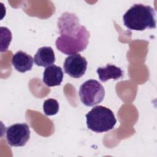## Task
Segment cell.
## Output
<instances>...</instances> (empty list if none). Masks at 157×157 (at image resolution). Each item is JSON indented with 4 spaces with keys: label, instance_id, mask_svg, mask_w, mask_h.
<instances>
[{
    "label": "cell",
    "instance_id": "1",
    "mask_svg": "<svg viewBox=\"0 0 157 157\" xmlns=\"http://www.w3.org/2000/svg\"><path fill=\"white\" fill-rule=\"evenodd\" d=\"M126 27L131 30L144 31L156 28L155 12L150 6L136 4L131 7L123 17Z\"/></svg>",
    "mask_w": 157,
    "mask_h": 157
},
{
    "label": "cell",
    "instance_id": "2",
    "mask_svg": "<svg viewBox=\"0 0 157 157\" xmlns=\"http://www.w3.org/2000/svg\"><path fill=\"white\" fill-rule=\"evenodd\" d=\"M85 117L87 128L98 133L112 129L117 123L113 112L102 105L94 107L86 114Z\"/></svg>",
    "mask_w": 157,
    "mask_h": 157
},
{
    "label": "cell",
    "instance_id": "3",
    "mask_svg": "<svg viewBox=\"0 0 157 157\" xmlns=\"http://www.w3.org/2000/svg\"><path fill=\"white\" fill-rule=\"evenodd\" d=\"M90 33L82 26L79 33L74 36H60L55 42L57 49L65 55H73L85 50L88 44Z\"/></svg>",
    "mask_w": 157,
    "mask_h": 157
},
{
    "label": "cell",
    "instance_id": "4",
    "mask_svg": "<svg viewBox=\"0 0 157 157\" xmlns=\"http://www.w3.org/2000/svg\"><path fill=\"white\" fill-rule=\"evenodd\" d=\"M78 94L85 105L91 107L102 101L105 96V90L98 81L91 79L81 85Z\"/></svg>",
    "mask_w": 157,
    "mask_h": 157
},
{
    "label": "cell",
    "instance_id": "5",
    "mask_svg": "<svg viewBox=\"0 0 157 157\" xmlns=\"http://www.w3.org/2000/svg\"><path fill=\"white\" fill-rule=\"evenodd\" d=\"M30 130L26 123H16L6 129V140L12 147H23L29 139Z\"/></svg>",
    "mask_w": 157,
    "mask_h": 157
},
{
    "label": "cell",
    "instance_id": "6",
    "mask_svg": "<svg viewBox=\"0 0 157 157\" xmlns=\"http://www.w3.org/2000/svg\"><path fill=\"white\" fill-rule=\"evenodd\" d=\"M87 61L80 54L76 53L67 56L64 62V72L72 78L82 77L87 68Z\"/></svg>",
    "mask_w": 157,
    "mask_h": 157
},
{
    "label": "cell",
    "instance_id": "7",
    "mask_svg": "<svg viewBox=\"0 0 157 157\" xmlns=\"http://www.w3.org/2000/svg\"><path fill=\"white\" fill-rule=\"evenodd\" d=\"M64 74L61 67L52 64L47 67L43 74V82L48 87L60 85Z\"/></svg>",
    "mask_w": 157,
    "mask_h": 157
},
{
    "label": "cell",
    "instance_id": "8",
    "mask_svg": "<svg viewBox=\"0 0 157 157\" xmlns=\"http://www.w3.org/2000/svg\"><path fill=\"white\" fill-rule=\"evenodd\" d=\"M33 61L34 58L31 55L21 50L16 52L12 58V64L14 68L22 73L32 69Z\"/></svg>",
    "mask_w": 157,
    "mask_h": 157
},
{
    "label": "cell",
    "instance_id": "9",
    "mask_svg": "<svg viewBox=\"0 0 157 157\" xmlns=\"http://www.w3.org/2000/svg\"><path fill=\"white\" fill-rule=\"evenodd\" d=\"M34 63L38 66L48 67L52 65L55 61V56L53 50L50 47L39 48L34 56Z\"/></svg>",
    "mask_w": 157,
    "mask_h": 157
},
{
    "label": "cell",
    "instance_id": "10",
    "mask_svg": "<svg viewBox=\"0 0 157 157\" xmlns=\"http://www.w3.org/2000/svg\"><path fill=\"white\" fill-rule=\"evenodd\" d=\"M99 80L105 82L110 79L118 80L123 77V71L119 67L107 64L105 67H99L96 70Z\"/></svg>",
    "mask_w": 157,
    "mask_h": 157
},
{
    "label": "cell",
    "instance_id": "11",
    "mask_svg": "<svg viewBox=\"0 0 157 157\" xmlns=\"http://www.w3.org/2000/svg\"><path fill=\"white\" fill-rule=\"evenodd\" d=\"M43 110L47 116L55 115L59 111V103L56 99H48L44 102Z\"/></svg>",
    "mask_w": 157,
    "mask_h": 157
},
{
    "label": "cell",
    "instance_id": "12",
    "mask_svg": "<svg viewBox=\"0 0 157 157\" xmlns=\"http://www.w3.org/2000/svg\"><path fill=\"white\" fill-rule=\"evenodd\" d=\"M1 52L7 50L10 43L12 40V33L6 27H1Z\"/></svg>",
    "mask_w": 157,
    "mask_h": 157
}]
</instances>
